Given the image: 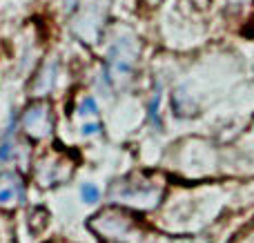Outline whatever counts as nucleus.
<instances>
[{"instance_id":"nucleus-4","label":"nucleus","mask_w":254,"mask_h":243,"mask_svg":"<svg viewBox=\"0 0 254 243\" xmlns=\"http://www.w3.org/2000/svg\"><path fill=\"white\" fill-rule=\"evenodd\" d=\"M80 134L83 136H94V134H101V123H83V127H80Z\"/></svg>"},{"instance_id":"nucleus-5","label":"nucleus","mask_w":254,"mask_h":243,"mask_svg":"<svg viewBox=\"0 0 254 243\" xmlns=\"http://www.w3.org/2000/svg\"><path fill=\"white\" fill-rule=\"evenodd\" d=\"M7 199H11V190H2V192H0V201H7Z\"/></svg>"},{"instance_id":"nucleus-1","label":"nucleus","mask_w":254,"mask_h":243,"mask_svg":"<svg viewBox=\"0 0 254 243\" xmlns=\"http://www.w3.org/2000/svg\"><path fill=\"white\" fill-rule=\"evenodd\" d=\"M161 98H163V94H161V89H158V92L154 94L152 103H149V112H147L149 123H152L156 129H163V123H161Z\"/></svg>"},{"instance_id":"nucleus-3","label":"nucleus","mask_w":254,"mask_h":243,"mask_svg":"<svg viewBox=\"0 0 254 243\" xmlns=\"http://www.w3.org/2000/svg\"><path fill=\"white\" fill-rule=\"evenodd\" d=\"M96 112H98V105H96V101H94V96H85L83 103H80L78 114L83 116V114H96Z\"/></svg>"},{"instance_id":"nucleus-2","label":"nucleus","mask_w":254,"mask_h":243,"mask_svg":"<svg viewBox=\"0 0 254 243\" xmlns=\"http://www.w3.org/2000/svg\"><path fill=\"white\" fill-rule=\"evenodd\" d=\"M80 199H83L85 203H98V199H101L98 185H94V183H83V185H80Z\"/></svg>"}]
</instances>
